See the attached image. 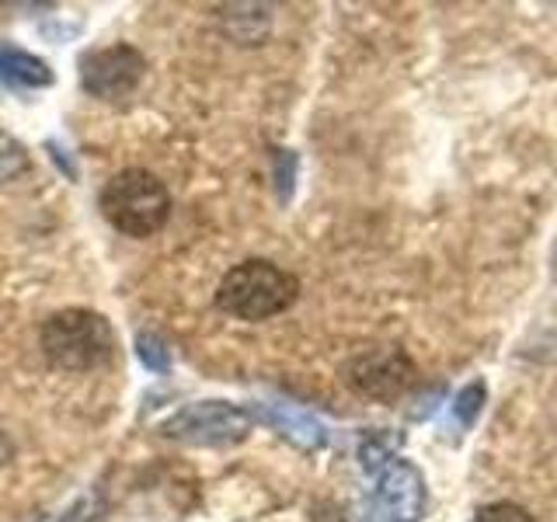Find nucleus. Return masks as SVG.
<instances>
[{
  "label": "nucleus",
  "instance_id": "obj_17",
  "mask_svg": "<svg viewBox=\"0 0 557 522\" xmlns=\"http://www.w3.org/2000/svg\"><path fill=\"white\" fill-rule=\"evenodd\" d=\"M63 522H91V515H87V505H77V509H70Z\"/></svg>",
  "mask_w": 557,
  "mask_h": 522
},
{
  "label": "nucleus",
  "instance_id": "obj_4",
  "mask_svg": "<svg viewBox=\"0 0 557 522\" xmlns=\"http://www.w3.org/2000/svg\"><path fill=\"white\" fill-rule=\"evenodd\" d=\"M255 414L231 400H196L174 411L161 425V435L185 446H234L251 432Z\"/></svg>",
  "mask_w": 557,
  "mask_h": 522
},
{
  "label": "nucleus",
  "instance_id": "obj_19",
  "mask_svg": "<svg viewBox=\"0 0 557 522\" xmlns=\"http://www.w3.org/2000/svg\"><path fill=\"white\" fill-rule=\"evenodd\" d=\"M550 272H554V278H557V248H554V258H550Z\"/></svg>",
  "mask_w": 557,
  "mask_h": 522
},
{
  "label": "nucleus",
  "instance_id": "obj_14",
  "mask_svg": "<svg viewBox=\"0 0 557 522\" xmlns=\"http://www.w3.org/2000/svg\"><path fill=\"white\" fill-rule=\"evenodd\" d=\"M296 171H300V157H296L293 150H275L272 153V178H275L278 202H289L293 185H296Z\"/></svg>",
  "mask_w": 557,
  "mask_h": 522
},
{
  "label": "nucleus",
  "instance_id": "obj_11",
  "mask_svg": "<svg viewBox=\"0 0 557 522\" xmlns=\"http://www.w3.org/2000/svg\"><path fill=\"white\" fill-rule=\"evenodd\" d=\"M28 167H32V157H28L25 144L0 129V185L17 182Z\"/></svg>",
  "mask_w": 557,
  "mask_h": 522
},
{
  "label": "nucleus",
  "instance_id": "obj_3",
  "mask_svg": "<svg viewBox=\"0 0 557 522\" xmlns=\"http://www.w3.org/2000/svg\"><path fill=\"white\" fill-rule=\"evenodd\" d=\"M98 206L119 234L126 237H153L171 216V191L157 174L144 167H126L104 182Z\"/></svg>",
  "mask_w": 557,
  "mask_h": 522
},
{
  "label": "nucleus",
  "instance_id": "obj_5",
  "mask_svg": "<svg viewBox=\"0 0 557 522\" xmlns=\"http://www.w3.org/2000/svg\"><path fill=\"white\" fill-rule=\"evenodd\" d=\"M418 380V370L405 348L387 345V348H370V352H359L352 362L345 365V383L356 394L370 397V400H397L405 397Z\"/></svg>",
  "mask_w": 557,
  "mask_h": 522
},
{
  "label": "nucleus",
  "instance_id": "obj_6",
  "mask_svg": "<svg viewBox=\"0 0 557 522\" xmlns=\"http://www.w3.org/2000/svg\"><path fill=\"white\" fill-rule=\"evenodd\" d=\"M144 70H147V60L139 57V49L126 42L87 49L81 57V87L95 98L119 101L136 91L139 80H144Z\"/></svg>",
  "mask_w": 557,
  "mask_h": 522
},
{
  "label": "nucleus",
  "instance_id": "obj_12",
  "mask_svg": "<svg viewBox=\"0 0 557 522\" xmlns=\"http://www.w3.org/2000/svg\"><path fill=\"white\" fill-rule=\"evenodd\" d=\"M394 449H397V439H391V435H383V432H373V435H366L362 446H359V463L366 474H380L383 467H387L394 457Z\"/></svg>",
  "mask_w": 557,
  "mask_h": 522
},
{
  "label": "nucleus",
  "instance_id": "obj_15",
  "mask_svg": "<svg viewBox=\"0 0 557 522\" xmlns=\"http://www.w3.org/2000/svg\"><path fill=\"white\" fill-rule=\"evenodd\" d=\"M484 397H487V390H484V383L478 380V383H470V387H463L457 394V400H453V414H457V422L463 428H470L478 422V414L484 408Z\"/></svg>",
  "mask_w": 557,
  "mask_h": 522
},
{
  "label": "nucleus",
  "instance_id": "obj_16",
  "mask_svg": "<svg viewBox=\"0 0 557 522\" xmlns=\"http://www.w3.org/2000/svg\"><path fill=\"white\" fill-rule=\"evenodd\" d=\"M474 522H533V515L512 501H492L474 512Z\"/></svg>",
  "mask_w": 557,
  "mask_h": 522
},
{
  "label": "nucleus",
  "instance_id": "obj_8",
  "mask_svg": "<svg viewBox=\"0 0 557 522\" xmlns=\"http://www.w3.org/2000/svg\"><path fill=\"white\" fill-rule=\"evenodd\" d=\"M258 414H261V422H269L296 449L313 452V449L327 446V425L300 405H289V400H261Z\"/></svg>",
  "mask_w": 557,
  "mask_h": 522
},
{
  "label": "nucleus",
  "instance_id": "obj_18",
  "mask_svg": "<svg viewBox=\"0 0 557 522\" xmlns=\"http://www.w3.org/2000/svg\"><path fill=\"white\" fill-rule=\"evenodd\" d=\"M11 452H14V446H11V439L4 432H0V467H4L8 460H11Z\"/></svg>",
  "mask_w": 557,
  "mask_h": 522
},
{
  "label": "nucleus",
  "instance_id": "obj_9",
  "mask_svg": "<svg viewBox=\"0 0 557 522\" xmlns=\"http://www.w3.org/2000/svg\"><path fill=\"white\" fill-rule=\"evenodd\" d=\"M52 70L46 60L17 46H0V87H49Z\"/></svg>",
  "mask_w": 557,
  "mask_h": 522
},
{
  "label": "nucleus",
  "instance_id": "obj_13",
  "mask_svg": "<svg viewBox=\"0 0 557 522\" xmlns=\"http://www.w3.org/2000/svg\"><path fill=\"white\" fill-rule=\"evenodd\" d=\"M136 356L150 373H171V348L164 338H157L153 331H139L136 335Z\"/></svg>",
  "mask_w": 557,
  "mask_h": 522
},
{
  "label": "nucleus",
  "instance_id": "obj_10",
  "mask_svg": "<svg viewBox=\"0 0 557 522\" xmlns=\"http://www.w3.org/2000/svg\"><path fill=\"white\" fill-rule=\"evenodd\" d=\"M220 25L237 46H258L272 28V14L261 4H231L220 8Z\"/></svg>",
  "mask_w": 557,
  "mask_h": 522
},
{
  "label": "nucleus",
  "instance_id": "obj_1",
  "mask_svg": "<svg viewBox=\"0 0 557 522\" xmlns=\"http://www.w3.org/2000/svg\"><path fill=\"white\" fill-rule=\"evenodd\" d=\"M39 345L46 359L66 373H87L98 370L112 359L115 352V331L109 318L87 310V307H70L52 313L39 331Z\"/></svg>",
  "mask_w": 557,
  "mask_h": 522
},
{
  "label": "nucleus",
  "instance_id": "obj_2",
  "mask_svg": "<svg viewBox=\"0 0 557 522\" xmlns=\"http://www.w3.org/2000/svg\"><path fill=\"white\" fill-rule=\"evenodd\" d=\"M300 283L286 269L265 258H248L223 275L216 289V307L240 321H269L296 303Z\"/></svg>",
  "mask_w": 557,
  "mask_h": 522
},
{
  "label": "nucleus",
  "instance_id": "obj_7",
  "mask_svg": "<svg viewBox=\"0 0 557 522\" xmlns=\"http://www.w3.org/2000/svg\"><path fill=\"white\" fill-rule=\"evenodd\" d=\"M425 512V477L408 460H391L376 474L370 522H414Z\"/></svg>",
  "mask_w": 557,
  "mask_h": 522
}]
</instances>
